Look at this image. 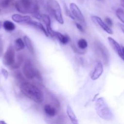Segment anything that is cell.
<instances>
[{
	"instance_id": "obj_1",
	"label": "cell",
	"mask_w": 124,
	"mask_h": 124,
	"mask_svg": "<svg viewBox=\"0 0 124 124\" xmlns=\"http://www.w3.org/2000/svg\"><path fill=\"white\" fill-rule=\"evenodd\" d=\"M20 90L24 96L35 102L41 104L44 101L43 93L35 85L29 82H24L20 85Z\"/></svg>"
},
{
	"instance_id": "obj_2",
	"label": "cell",
	"mask_w": 124,
	"mask_h": 124,
	"mask_svg": "<svg viewBox=\"0 0 124 124\" xmlns=\"http://www.w3.org/2000/svg\"><path fill=\"white\" fill-rule=\"evenodd\" d=\"M95 109L97 115L106 121L113 119V115L103 98H99L95 102Z\"/></svg>"
},
{
	"instance_id": "obj_3",
	"label": "cell",
	"mask_w": 124,
	"mask_h": 124,
	"mask_svg": "<svg viewBox=\"0 0 124 124\" xmlns=\"http://www.w3.org/2000/svg\"><path fill=\"white\" fill-rule=\"evenodd\" d=\"M47 10L53 16L56 20L61 24L64 23L62 10L60 4L56 0H48L47 2Z\"/></svg>"
},
{
	"instance_id": "obj_4",
	"label": "cell",
	"mask_w": 124,
	"mask_h": 124,
	"mask_svg": "<svg viewBox=\"0 0 124 124\" xmlns=\"http://www.w3.org/2000/svg\"><path fill=\"white\" fill-rule=\"evenodd\" d=\"M15 6L17 10L22 13H31L34 7L32 0H18Z\"/></svg>"
},
{
	"instance_id": "obj_5",
	"label": "cell",
	"mask_w": 124,
	"mask_h": 124,
	"mask_svg": "<svg viewBox=\"0 0 124 124\" xmlns=\"http://www.w3.org/2000/svg\"><path fill=\"white\" fill-rule=\"evenodd\" d=\"M15 50L12 45H10L3 56V64L6 66H11L15 62Z\"/></svg>"
},
{
	"instance_id": "obj_6",
	"label": "cell",
	"mask_w": 124,
	"mask_h": 124,
	"mask_svg": "<svg viewBox=\"0 0 124 124\" xmlns=\"http://www.w3.org/2000/svg\"><path fill=\"white\" fill-rule=\"evenodd\" d=\"M69 7H70V10L72 15L74 16V18L76 19L79 22L81 23V24H85V18L79 7L75 3H71Z\"/></svg>"
},
{
	"instance_id": "obj_7",
	"label": "cell",
	"mask_w": 124,
	"mask_h": 124,
	"mask_svg": "<svg viewBox=\"0 0 124 124\" xmlns=\"http://www.w3.org/2000/svg\"><path fill=\"white\" fill-rule=\"evenodd\" d=\"M35 69L30 61H27L23 67L24 75L28 79H33L35 77Z\"/></svg>"
},
{
	"instance_id": "obj_8",
	"label": "cell",
	"mask_w": 124,
	"mask_h": 124,
	"mask_svg": "<svg viewBox=\"0 0 124 124\" xmlns=\"http://www.w3.org/2000/svg\"><path fill=\"white\" fill-rule=\"evenodd\" d=\"M92 19L94 22L97 23L100 27H101V28H102L104 31H105L106 32L108 33V34H111H111L113 33V30L111 29L110 27L108 26L105 22H103V21H102V19H101L100 17L97 16H92Z\"/></svg>"
},
{
	"instance_id": "obj_9",
	"label": "cell",
	"mask_w": 124,
	"mask_h": 124,
	"mask_svg": "<svg viewBox=\"0 0 124 124\" xmlns=\"http://www.w3.org/2000/svg\"><path fill=\"white\" fill-rule=\"evenodd\" d=\"M41 19L46 25V30H47L49 36H51V37H54V31L51 28V21L49 16L47 15L43 14L41 16Z\"/></svg>"
},
{
	"instance_id": "obj_10",
	"label": "cell",
	"mask_w": 124,
	"mask_h": 124,
	"mask_svg": "<svg viewBox=\"0 0 124 124\" xmlns=\"http://www.w3.org/2000/svg\"><path fill=\"white\" fill-rule=\"evenodd\" d=\"M108 41H109V44L111 46V47H113L114 50L117 53V54L119 56V57L124 61V56H123L122 50V47H120L119 44L115 40H114V39L112 38L111 37L108 38Z\"/></svg>"
},
{
	"instance_id": "obj_11",
	"label": "cell",
	"mask_w": 124,
	"mask_h": 124,
	"mask_svg": "<svg viewBox=\"0 0 124 124\" xmlns=\"http://www.w3.org/2000/svg\"><path fill=\"white\" fill-rule=\"evenodd\" d=\"M103 71V65H102V62H98L97 64H96V67L94 68V70L93 73L91 75V79L92 80H97V79L99 78L101 76V75H102Z\"/></svg>"
},
{
	"instance_id": "obj_12",
	"label": "cell",
	"mask_w": 124,
	"mask_h": 124,
	"mask_svg": "<svg viewBox=\"0 0 124 124\" xmlns=\"http://www.w3.org/2000/svg\"><path fill=\"white\" fill-rule=\"evenodd\" d=\"M13 21L18 23H26L27 24L30 20L31 18L29 16H23L19 14H14L12 16Z\"/></svg>"
},
{
	"instance_id": "obj_13",
	"label": "cell",
	"mask_w": 124,
	"mask_h": 124,
	"mask_svg": "<svg viewBox=\"0 0 124 124\" xmlns=\"http://www.w3.org/2000/svg\"><path fill=\"white\" fill-rule=\"evenodd\" d=\"M66 113L72 123L74 124H79L76 116H75L74 111H73L72 109V108L69 105H68L66 107Z\"/></svg>"
},
{
	"instance_id": "obj_14",
	"label": "cell",
	"mask_w": 124,
	"mask_h": 124,
	"mask_svg": "<svg viewBox=\"0 0 124 124\" xmlns=\"http://www.w3.org/2000/svg\"><path fill=\"white\" fill-rule=\"evenodd\" d=\"M27 24H29V25H32V26H34L35 27L37 28V29H40V30H41V31L44 33V35H46V36H49L48 33H47V30H46V29H45V28L44 27V26L43 25V24H41V23H39V22H37V21H35L32 20L31 19V20L27 23Z\"/></svg>"
},
{
	"instance_id": "obj_15",
	"label": "cell",
	"mask_w": 124,
	"mask_h": 124,
	"mask_svg": "<svg viewBox=\"0 0 124 124\" xmlns=\"http://www.w3.org/2000/svg\"><path fill=\"white\" fill-rule=\"evenodd\" d=\"M54 37H56L60 42L63 44H66L69 41V38L68 35H62L60 32L54 31Z\"/></svg>"
},
{
	"instance_id": "obj_16",
	"label": "cell",
	"mask_w": 124,
	"mask_h": 124,
	"mask_svg": "<svg viewBox=\"0 0 124 124\" xmlns=\"http://www.w3.org/2000/svg\"><path fill=\"white\" fill-rule=\"evenodd\" d=\"M44 110L46 115L51 117H53L57 114V110L55 108L49 104H47L44 107Z\"/></svg>"
},
{
	"instance_id": "obj_17",
	"label": "cell",
	"mask_w": 124,
	"mask_h": 124,
	"mask_svg": "<svg viewBox=\"0 0 124 124\" xmlns=\"http://www.w3.org/2000/svg\"><path fill=\"white\" fill-rule=\"evenodd\" d=\"M24 42H23L22 39H17L15 41V49L17 52H19L24 48Z\"/></svg>"
},
{
	"instance_id": "obj_18",
	"label": "cell",
	"mask_w": 124,
	"mask_h": 124,
	"mask_svg": "<svg viewBox=\"0 0 124 124\" xmlns=\"http://www.w3.org/2000/svg\"><path fill=\"white\" fill-rule=\"evenodd\" d=\"M24 44L26 46L27 48L30 53H34V47H33L31 39L28 36H24Z\"/></svg>"
},
{
	"instance_id": "obj_19",
	"label": "cell",
	"mask_w": 124,
	"mask_h": 124,
	"mask_svg": "<svg viewBox=\"0 0 124 124\" xmlns=\"http://www.w3.org/2000/svg\"><path fill=\"white\" fill-rule=\"evenodd\" d=\"M3 27L5 30L8 31H12L15 29V25L10 21H5L3 23Z\"/></svg>"
},
{
	"instance_id": "obj_20",
	"label": "cell",
	"mask_w": 124,
	"mask_h": 124,
	"mask_svg": "<svg viewBox=\"0 0 124 124\" xmlns=\"http://www.w3.org/2000/svg\"><path fill=\"white\" fill-rule=\"evenodd\" d=\"M98 47V48H99V50L100 51L101 54L103 56L105 61L108 62V60H109V54H108L106 49L105 48L104 46H102V44H99V46Z\"/></svg>"
},
{
	"instance_id": "obj_21",
	"label": "cell",
	"mask_w": 124,
	"mask_h": 124,
	"mask_svg": "<svg viewBox=\"0 0 124 124\" xmlns=\"http://www.w3.org/2000/svg\"><path fill=\"white\" fill-rule=\"evenodd\" d=\"M77 46L80 49H85L88 47V42L85 39H80L78 41Z\"/></svg>"
},
{
	"instance_id": "obj_22",
	"label": "cell",
	"mask_w": 124,
	"mask_h": 124,
	"mask_svg": "<svg viewBox=\"0 0 124 124\" xmlns=\"http://www.w3.org/2000/svg\"><path fill=\"white\" fill-rule=\"evenodd\" d=\"M116 16H117V18L122 22L124 24V10L122 8H119L118 9H117L116 12Z\"/></svg>"
},
{
	"instance_id": "obj_23",
	"label": "cell",
	"mask_w": 124,
	"mask_h": 124,
	"mask_svg": "<svg viewBox=\"0 0 124 124\" xmlns=\"http://www.w3.org/2000/svg\"><path fill=\"white\" fill-rule=\"evenodd\" d=\"M14 0H2L1 3V6L2 8H7L13 2Z\"/></svg>"
},
{
	"instance_id": "obj_24",
	"label": "cell",
	"mask_w": 124,
	"mask_h": 124,
	"mask_svg": "<svg viewBox=\"0 0 124 124\" xmlns=\"http://www.w3.org/2000/svg\"><path fill=\"white\" fill-rule=\"evenodd\" d=\"M35 77L37 79L38 81H43V78L42 76H41V74H40V71L37 70H35Z\"/></svg>"
},
{
	"instance_id": "obj_25",
	"label": "cell",
	"mask_w": 124,
	"mask_h": 124,
	"mask_svg": "<svg viewBox=\"0 0 124 124\" xmlns=\"http://www.w3.org/2000/svg\"><path fill=\"white\" fill-rule=\"evenodd\" d=\"M105 21L106 24L109 27H111L113 26V21H112V20L110 19V18H106L105 19Z\"/></svg>"
},
{
	"instance_id": "obj_26",
	"label": "cell",
	"mask_w": 124,
	"mask_h": 124,
	"mask_svg": "<svg viewBox=\"0 0 124 124\" xmlns=\"http://www.w3.org/2000/svg\"><path fill=\"white\" fill-rule=\"evenodd\" d=\"M1 73H2V75L4 76V77L6 79H7V78H8L9 76V73L8 72H7V71L6 70H5V69H2V70H1Z\"/></svg>"
},
{
	"instance_id": "obj_27",
	"label": "cell",
	"mask_w": 124,
	"mask_h": 124,
	"mask_svg": "<svg viewBox=\"0 0 124 124\" xmlns=\"http://www.w3.org/2000/svg\"><path fill=\"white\" fill-rule=\"evenodd\" d=\"M75 25H76L77 29H79L80 31H81V32H84V29L83 28V27L81 26V25H80V24H79V23H76Z\"/></svg>"
},
{
	"instance_id": "obj_28",
	"label": "cell",
	"mask_w": 124,
	"mask_h": 124,
	"mask_svg": "<svg viewBox=\"0 0 124 124\" xmlns=\"http://www.w3.org/2000/svg\"><path fill=\"white\" fill-rule=\"evenodd\" d=\"M2 51H3V48H2V46L1 44V42H0V56L2 55Z\"/></svg>"
},
{
	"instance_id": "obj_29",
	"label": "cell",
	"mask_w": 124,
	"mask_h": 124,
	"mask_svg": "<svg viewBox=\"0 0 124 124\" xmlns=\"http://www.w3.org/2000/svg\"><path fill=\"white\" fill-rule=\"evenodd\" d=\"M119 26H120V29H121V30H122L123 33H124V25H123V24H119Z\"/></svg>"
},
{
	"instance_id": "obj_30",
	"label": "cell",
	"mask_w": 124,
	"mask_h": 124,
	"mask_svg": "<svg viewBox=\"0 0 124 124\" xmlns=\"http://www.w3.org/2000/svg\"><path fill=\"white\" fill-rule=\"evenodd\" d=\"M121 5L123 7H124V0H121Z\"/></svg>"
},
{
	"instance_id": "obj_31",
	"label": "cell",
	"mask_w": 124,
	"mask_h": 124,
	"mask_svg": "<svg viewBox=\"0 0 124 124\" xmlns=\"http://www.w3.org/2000/svg\"><path fill=\"white\" fill-rule=\"evenodd\" d=\"M122 53H123V56H124V47H123L122 48Z\"/></svg>"
},
{
	"instance_id": "obj_32",
	"label": "cell",
	"mask_w": 124,
	"mask_h": 124,
	"mask_svg": "<svg viewBox=\"0 0 124 124\" xmlns=\"http://www.w3.org/2000/svg\"><path fill=\"white\" fill-rule=\"evenodd\" d=\"M1 27H2V22H1V21H0V29H1Z\"/></svg>"
},
{
	"instance_id": "obj_33",
	"label": "cell",
	"mask_w": 124,
	"mask_h": 124,
	"mask_svg": "<svg viewBox=\"0 0 124 124\" xmlns=\"http://www.w3.org/2000/svg\"><path fill=\"white\" fill-rule=\"evenodd\" d=\"M0 124H6V122H3V121H0Z\"/></svg>"
},
{
	"instance_id": "obj_34",
	"label": "cell",
	"mask_w": 124,
	"mask_h": 124,
	"mask_svg": "<svg viewBox=\"0 0 124 124\" xmlns=\"http://www.w3.org/2000/svg\"><path fill=\"white\" fill-rule=\"evenodd\" d=\"M0 42H1V41H0Z\"/></svg>"
}]
</instances>
